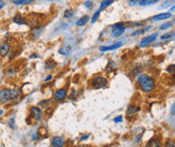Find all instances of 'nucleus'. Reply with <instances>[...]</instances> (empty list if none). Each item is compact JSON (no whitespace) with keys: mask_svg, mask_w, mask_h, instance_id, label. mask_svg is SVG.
Instances as JSON below:
<instances>
[{"mask_svg":"<svg viewBox=\"0 0 175 147\" xmlns=\"http://www.w3.org/2000/svg\"><path fill=\"white\" fill-rule=\"evenodd\" d=\"M138 84L140 85L141 90L145 93H150L154 90V87H155V82L154 80L149 77L148 75H140L138 77Z\"/></svg>","mask_w":175,"mask_h":147,"instance_id":"obj_1","label":"nucleus"},{"mask_svg":"<svg viewBox=\"0 0 175 147\" xmlns=\"http://www.w3.org/2000/svg\"><path fill=\"white\" fill-rule=\"evenodd\" d=\"M108 81L104 77H96V78L93 79L92 81V87L94 89H102V88L106 87Z\"/></svg>","mask_w":175,"mask_h":147,"instance_id":"obj_2","label":"nucleus"},{"mask_svg":"<svg viewBox=\"0 0 175 147\" xmlns=\"http://www.w3.org/2000/svg\"><path fill=\"white\" fill-rule=\"evenodd\" d=\"M10 100H12L11 97V91L9 89H3L0 91V102L1 103H7Z\"/></svg>","mask_w":175,"mask_h":147,"instance_id":"obj_3","label":"nucleus"},{"mask_svg":"<svg viewBox=\"0 0 175 147\" xmlns=\"http://www.w3.org/2000/svg\"><path fill=\"white\" fill-rule=\"evenodd\" d=\"M157 37H158L157 33H153V34L149 35V37H144V38L142 39V41H141V46H142V47L148 46L149 44H151L153 41H155V39L157 38Z\"/></svg>","mask_w":175,"mask_h":147,"instance_id":"obj_4","label":"nucleus"},{"mask_svg":"<svg viewBox=\"0 0 175 147\" xmlns=\"http://www.w3.org/2000/svg\"><path fill=\"white\" fill-rule=\"evenodd\" d=\"M67 94V92L65 89H60L54 93V99H56V101H63V99H65Z\"/></svg>","mask_w":175,"mask_h":147,"instance_id":"obj_5","label":"nucleus"},{"mask_svg":"<svg viewBox=\"0 0 175 147\" xmlns=\"http://www.w3.org/2000/svg\"><path fill=\"white\" fill-rule=\"evenodd\" d=\"M65 144V140H63L61 137L56 136L51 140V146L53 147H63Z\"/></svg>","mask_w":175,"mask_h":147,"instance_id":"obj_6","label":"nucleus"},{"mask_svg":"<svg viewBox=\"0 0 175 147\" xmlns=\"http://www.w3.org/2000/svg\"><path fill=\"white\" fill-rule=\"evenodd\" d=\"M30 113H31V116L33 117L35 120H40L42 117V113H41V110L37 107H32L30 109Z\"/></svg>","mask_w":175,"mask_h":147,"instance_id":"obj_7","label":"nucleus"},{"mask_svg":"<svg viewBox=\"0 0 175 147\" xmlns=\"http://www.w3.org/2000/svg\"><path fill=\"white\" fill-rule=\"evenodd\" d=\"M161 146H162V142L159 139H151L146 144V147H161Z\"/></svg>","mask_w":175,"mask_h":147,"instance_id":"obj_8","label":"nucleus"},{"mask_svg":"<svg viewBox=\"0 0 175 147\" xmlns=\"http://www.w3.org/2000/svg\"><path fill=\"white\" fill-rule=\"evenodd\" d=\"M122 46L121 42H117V44H114L113 46H102L100 47V51H113V49H119V47Z\"/></svg>","mask_w":175,"mask_h":147,"instance_id":"obj_9","label":"nucleus"},{"mask_svg":"<svg viewBox=\"0 0 175 147\" xmlns=\"http://www.w3.org/2000/svg\"><path fill=\"white\" fill-rule=\"evenodd\" d=\"M13 21H14L16 24H19V25H21V24H26V19H25V17L22 16L21 14L15 15V16L13 17Z\"/></svg>","mask_w":175,"mask_h":147,"instance_id":"obj_10","label":"nucleus"},{"mask_svg":"<svg viewBox=\"0 0 175 147\" xmlns=\"http://www.w3.org/2000/svg\"><path fill=\"white\" fill-rule=\"evenodd\" d=\"M125 26L124 27H116V28H113V30H112V37H120L121 34H123L124 33V31H125Z\"/></svg>","mask_w":175,"mask_h":147,"instance_id":"obj_11","label":"nucleus"},{"mask_svg":"<svg viewBox=\"0 0 175 147\" xmlns=\"http://www.w3.org/2000/svg\"><path fill=\"white\" fill-rule=\"evenodd\" d=\"M140 109L139 107H136V106H130L127 110V117H132L134 115H136V113L138 112Z\"/></svg>","mask_w":175,"mask_h":147,"instance_id":"obj_12","label":"nucleus"},{"mask_svg":"<svg viewBox=\"0 0 175 147\" xmlns=\"http://www.w3.org/2000/svg\"><path fill=\"white\" fill-rule=\"evenodd\" d=\"M171 17V13L170 12H165V13H161V14L155 15L153 17L154 20H163V19H168Z\"/></svg>","mask_w":175,"mask_h":147,"instance_id":"obj_13","label":"nucleus"},{"mask_svg":"<svg viewBox=\"0 0 175 147\" xmlns=\"http://www.w3.org/2000/svg\"><path fill=\"white\" fill-rule=\"evenodd\" d=\"M70 53H72V47L70 46H65L60 49V53L63 56H70Z\"/></svg>","mask_w":175,"mask_h":147,"instance_id":"obj_14","label":"nucleus"},{"mask_svg":"<svg viewBox=\"0 0 175 147\" xmlns=\"http://www.w3.org/2000/svg\"><path fill=\"white\" fill-rule=\"evenodd\" d=\"M89 18H90V16H89V15H85V16L81 17V18H79V19L78 20V21H77V25H78V26H83V25H85V24L88 22Z\"/></svg>","mask_w":175,"mask_h":147,"instance_id":"obj_15","label":"nucleus"},{"mask_svg":"<svg viewBox=\"0 0 175 147\" xmlns=\"http://www.w3.org/2000/svg\"><path fill=\"white\" fill-rule=\"evenodd\" d=\"M9 49H10V46H9V44H4L3 46H2L1 47H0V51H1V55L3 56H5L8 53Z\"/></svg>","mask_w":175,"mask_h":147,"instance_id":"obj_16","label":"nucleus"},{"mask_svg":"<svg viewBox=\"0 0 175 147\" xmlns=\"http://www.w3.org/2000/svg\"><path fill=\"white\" fill-rule=\"evenodd\" d=\"M113 2H114L113 0H104V1L101 3V6H100V11H101V10H104L105 8L108 7V6H110L111 4L113 3Z\"/></svg>","mask_w":175,"mask_h":147,"instance_id":"obj_17","label":"nucleus"},{"mask_svg":"<svg viewBox=\"0 0 175 147\" xmlns=\"http://www.w3.org/2000/svg\"><path fill=\"white\" fill-rule=\"evenodd\" d=\"M33 0H14L13 3L16 4V5H26V4L32 3Z\"/></svg>","mask_w":175,"mask_h":147,"instance_id":"obj_18","label":"nucleus"},{"mask_svg":"<svg viewBox=\"0 0 175 147\" xmlns=\"http://www.w3.org/2000/svg\"><path fill=\"white\" fill-rule=\"evenodd\" d=\"M56 67V63L53 60H48L45 63V68H46L47 70H53Z\"/></svg>","mask_w":175,"mask_h":147,"instance_id":"obj_19","label":"nucleus"},{"mask_svg":"<svg viewBox=\"0 0 175 147\" xmlns=\"http://www.w3.org/2000/svg\"><path fill=\"white\" fill-rule=\"evenodd\" d=\"M158 0H140L139 1V4L142 6H146V5H150V4H153V3H156Z\"/></svg>","mask_w":175,"mask_h":147,"instance_id":"obj_20","label":"nucleus"},{"mask_svg":"<svg viewBox=\"0 0 175 147\" xmlns=\"http://www.w3.org/2000/svg\"><path fill=\"white\" fill-rule=\"evenodd\" d=\"M175 3V0H167V1H165L164 3L161 5V8H167V7H170V6L172 5V4Z\"/></svg>","mask_w":175,"mask_h":147,"instance_id":"obj_21","label":"nucleus"},{"mask_svg":"<svg viewBox=\"0 0 175 147\" xmlns=\"http://www.w3.org/2000/svg\"><path fill=\"white\" fill-rule=\"evenodd\" d=\"M74 15V10L72 9H67L63 12V16H65V18H70V17Z\"/></svg>","mask_w":175,"mask_h":147,"instance_id":"obj_22","label":"nucleus"},{"mask_svg":"<svg viewBox=\"0 0 175 147\" xmlns=\"http://www.w3.org/2000/svg\"><path fill=\"white\" fill-rule=\"evenodd\" d=\"M38 105H39L40 107L46 108V107H48V105H51V101H48V100H44V101H40L39 103H38Z\"/></svg>","mask_w":175,"mask_h":147,"instance_id":"obj_23","label":"nucleus"},{"mask_svg":"<svg viewBox=\"0 0 175 147\" xmlns=\"http://www.w3.org/2000/svg\"><path fill=\"white\" fill-rule=\"evenodd\" d=\"M166 71H167L169 74H174V73H175V65H168V68H167Z\"/></svg>","mask_w":175,"mask_h":147,"instance_id":"obj_24","label":"nucleus"},{"mask_svg":"<svg viewBox=\"0 0 175 147\" xmlns=\"http://www.w3.org/2000/svg\"><path fill=\"white\" fill-rule=\"evenodd\" d=\"M100 12H101V11L98 10L97 12L94 14V17H93V18H92V22H93V23H95V22L97 21V19L99 18V16H100Z\"/></svg>","mask_w":175,"mask_h":147,"instance_id":"obj_25","label":"nucleus"},{"mask_svg":"<svg viewBox=\"0 0 175 147\" xmlns=\"http://www.w3.org/2000/svg\"><path fill=\"white\" fill-rule=\"evenodd\" d=\"M150 27H147V28H142V29H140V30H138V31H135V32L133 33V35H138V34H141V33H143V32H145L146 30H148Z\"/></svg>","mask_w":175,"mask_h":147,"instance_id":"obj_26","label":"nucleus"},{"mask_svg":"<svg viewBox=\"0 0 175 147\" xmlns=\"http://www.w3.org/2000/svg\"><path fill=\"white\" fill-rule=\"evenodd\" d=\"M173 35V32H170V33H167V34H163L161 37V39H166V38H170Z\"/></svg>","mask_w":175,"mask_h":147,"instance_id":"obj_27","label":"nucleus"},{"mask_svg":"<svg viewBox=\"0 0 175 147\" xmlns=\"http://www.w3.org/2000/svg\"><path fill=\"white\" fill-rule=\"evenodd\" d=\"M171 25H172L171 22H168V23H164L162 26H160V29H166V28H168V27H170Z\"/></svg>","mask_w":175,"mask_h":147,"instance_id":"obj_28","label":"nucleus"},{"mask_svg":"<svg viewBox=\"0 0 175 147\" xmlns=\"http://www.w3.org/2000/svg\"><path fill=\"white\" fill-rule=\"evenodd\" d=\"M165 147H175V142L174 141H168L165 144Z\"/></svg>","mask_w":175,"mask_h":147,"instance_id":"obj_29","label":"nucleus"},{"mask_svg":"<svg viewBox=\"0 0 175 147\" xmlns=\"http://www.w3.org/2000/svg\"><path fill=\"white\" fill-rule=\"evenodd\" d=\"M124 26H125V24L123 23V22H121V23H116V24H114L112 27L113 28H116V27H124Z\"/></svg>","mask_w":175,"mask_h":147,"instance_id":"obj_30","label":"nucleus"},{"mask_svg":"<svg viewBox=\"0 0 175 147\" xmlns=\"http://www.w3.org/2000/svg\"><path fill=\"white\" fill-rule=\"evenodd\" d=\"M128 2H129V4H130V5H132V6H133V5H136V4L139 3V2H138L137 0H129Z\"/></svg>","mask_w":175,"mask_h":147,"instance_id":"obj_31","label":"nucleus"},{"mask_svg":"<svg viewBox=\"0 0 175 147\" xmlns=\"http://www.w3.org/2000/svg\"><path fill=\"white\" fill-rule=\"evenodd\" d=\"M122 116H118V117H116V118L114 119V122H116V123H119V122H121L122 121Z\"/></svg>","mask_w":175,"mask_h":147,"instance_id":"obj_32","label":"nucleus"},{"mask_svg":"<svg viewBox=\"0 0 175 147\" xmlns=\"http://www.w3.org/2000/svg\"><path fill=\"white\" fill-rule=\"evenodd\" d=\"M85 5L87 6L88 8H91L93 6V3L91 1H88V2H86V3H85Z\"/></svg>","mask_w":175,"mask_h":147,"instance_id":"obj_33","label":"nucleus"},{"mask_svg":"<svg viewBox=\"0 0 175 147\" xmlns=\"http://www.w3.org/2000/svg\"><path fill=\"white\" fill-rule=\"evenodd\" d=\"M3 6H4V2L2 1V0H0V9L3 8Z\"/></svg>","mask_w":175,"mask_h":147,"instance_id":"obj_34","label":"nucleus"},{"mask_svg":"<svg viewBox=\"0 0 175 147\" xmlns=\"http://www.w3.org/2000/svg\"><path fill=\"white\" fill-rule=\"evenodd\" d=\"M89 137H90V135H84V136L82 137V140H86V139H88Z\"/></svg>","mask_w":175,"mask_h":147,"instance_id":"obj_35","label":"nucleus"},{"mask_svg":"<svg viewBox=\"0 0 175 147\" xmlns=\"http://www.w3.org/2000/svg\"><path fill=\"white\" fill-rule=\"evenodd\" d=\"M51 76H48L46 79H45V82H47V81H51Z\"/></svg>","mask_w":175,"mask_h":147,"instance_id":"obj_36","label":"nucleus"},{"mask_svg":"<svg viewBox=\"0 0 175 147\" xmlns=\"http://www.w3.org/2000/svg\"><path fill=\"white\" fill-rule=\"evenodd\" d=\"M30 58H37V55H31V56H30Z\"/></svg>","mask_w":175,"mask_h":147,"instance_id":"obj_37","label":"nucleus"},{"mask_svg":"<svg viewBox=\"0 0 175 147\" xmlns=\"http://www.w3.org/2000/svg\"><path fill=\"white\" fill-rule=\"evenodd\" d=\"M170 11H171V12H175V6H173V7L170 9Z\"/></svg>","mask_w":175,"mask_h":147,"instance_id":"obj_38","label":"nucleus"},{"mask_svg":"<svg viewBox=\"0 0 175 147\" xmlns=\"http://www.w3.org/2000/svg\"><path fill=\"white\" fill-rule=\"evenodd\" d=\"M0 55H1V51H0Z\"/></svg>","mask_w":175,"mask_h":147,"instance_id":"obj_39","label":"nucleus"},{"mask_svg":"<svg viewBox=\"0 0 175 147\" xmlns=\"http://www.w3.org/2000/svg\"><path fill=\"white\" fill-rule=\"evenodd\" d=\"M137 1H138V2H139V1H140V0H137Z\"/></svg>","mask_w":175,"mask_h":147,"instance_id":"obj_40","label":"nucleus"},{"mask_svg":"<svg viewBox=\"0 0 175 147\" xmlns=\"http://www.w3.org/2000/svg\"><path fill=\"white\" fill-rule=\"evenodd\" d=\"M113 1H115V0H113Z\"/></svg>","mask_w":175,"mask_h":147,"instance_id":"obj_41","label":"nucleus"},{"mask_svg":"<svg viewBox=\"0 0 175 147\" xmlns=\"http://www.w3.org/2000/svg\"><path fill=\"white\" fill-rule=\"evenodd\" d=\"M48 1H51V0H48Z\"/></svg>","mask_w":175,"mask_h":147,"instance_id":"obj_42","label":"nucleus"}]
</instances>
